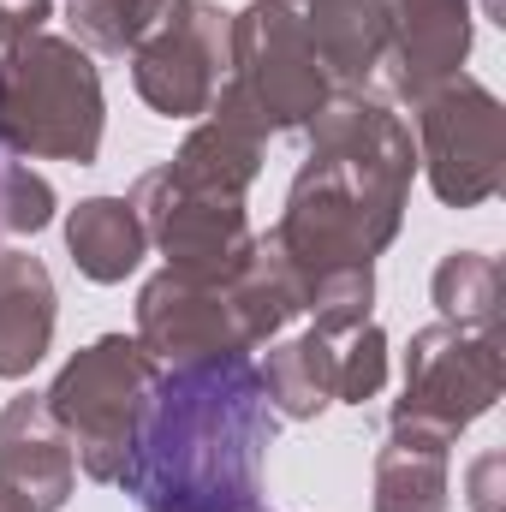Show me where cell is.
<instances>
[{"label": "cell", "mask_w": 506, "mask_h": 512, "mask_svg": "<svg viewBox=\"0 0 506 512\" xmlns=\"http://www.w3.org/2000/svg\"><path fill=\"white\" fill-rule=\"evenodd\" d=\"M292 6H304V0H292Z\"/></svg>", "instance_id": "4316f807"}, {"label": "cell", "mask_w": 506, "mask_h": 512, "mask_svg": "<svg viewBox=\"0 0 506 512\" xmlns=\"http://www.w3.org/2000/svg\"><path fill=\"white\" fill-rule=\"evenodd\" d=\"M429 298H435L441 322L471 328V334H495L501 328V262L483 251H447L435 262Z\"/></svg>", "instance_id": "ffe728a7"}, {"label": "cell", "mask_w": 506, "mask_h": 512, "mask_svg": "<svg viewBox=\"0 0 506 512\" xmlns=\"http://www.w3.org/2000/svg\"><path fill=\"white\" fill-rule=\"evenodd\" d=\"M0 512H36V507H30V501L12 489V483H0Z\"/></svg>", "instance_id": "484cf974"}, {"label": "cell", "mask_w": 506, "mask_h": 512, "mask_svg": "<svg viewBox=\"0 0 506 512\" xmlns=\"http://www.w3.org/2000/svg\"><path fill=\"white\" fill-rule=\"evenodd\" d=\"M262 149H268V137L239 131V126H227V120H209V114H203V126L179 143V155H173L161 173H167L179 191L245 197V191L256 185V173H262Z\"/></svg>", "instance_id": "2e32d148"}, {"label": "cell", "mask_w": 506, "mask_h": 512, "mask_svg": "<svg viewBox=\"0 0 506 512\" xmlns=\"http://www.w3.org/2000/svg\"><path fill=\"white\" fill-rule=\"evenodd\" d=\"M0 483H12L36 512H60L78 489V459L42 393H12L0 411Z\"/></svg>", "instance_id": "7c38bea8"}, {"label": "cell", "mask_w": 506, "mask_h": 512, "mask_svg": "<svg viewBox=\"0 0 506 512\" xmlns=\"http://www.w3.org/2000/svg\"><path fill=\"white\" fill-rule=\"evenodd\" d=\"M411 114H417V167L429 173V191L447 209H483L501 197L506 108L489 84L459 72L423 102H411Z\"/></svg>", "instance_id": "52a82bcc"}, {"label": "cell", "mask_w": 506, "mask_h": 512, "mask_svg": "<svg viewBox=\"0 0 506 512\" xmlns=\"http://www.w3.org/2000/svg\"><path fill=\"white\" fill-rule=\"evenodd\" d=\"M0 221L6 233H42L54 221V185L42 173H30L24 161L0 167Z\"/></svg>", "instance_id": "cb8c5ba5"}, {"label": "cell", "mask_w": 506, "mask_h": 512, "mask_svg": "<svg viewBox=\"0 0 506 512\" xmlns=\"http://www.w3.org/2000/svg\"><path fill=\"white\" fill-rule=\"evenodd\" d=\"M233 66V12L215 0H173V12L131 48V84L161 120H203Z\"/></svg>", "instance_id": "ba28073f"}, {"label": "cell", "mask_w": 506, "mask_h": 512, "mask_svg": "<svg viewBox=\"0 0 506 512\" xmlns=\"http://www.w3.org/2000/svg\"><path fill=\"white\" fill-rule=\"evenodd\" d=\"M304 274L292 268V256L274 245V233L268 239H256L251 256H245V268L227 280V304H233V316H239V334H245V346H268L298 310H304Z\"/></svg>", "instance_id": "e0dca14e"}, {"label": "cell", "mask_w": 506, "mask_h": 512, "mask_svg": "<svg viewBox=\"0 0 506 512\" xmlns=\"http://www.w3.org/2000/svg\"><path fill=\"white\" fill-rule=\"evenodd\" d=\"M102 131L108 102L90 48L48 30L0 48V143L18 161L90 167L102 155Z\"/></svg>", "instance_id": "3957f363"}, {"label": "cell", "mask_w": 506, "mask_h": 512, "mask_svg": "<svg viewBox=\"0 0 506 512\" xmlns=\"http://www.w3.org/2000/svg\"><path fill=\"white\" fill-rule=\"evenodd\" d=\"M54 274L42 256L0 251V382H24L54 346Z\"/></svg>", "instance_id": "5bb4252c"}, {"label": "cell", "mask_w": 506, "mask_h": 512, "mask_svg": "<svg viewBox=\"0 0 506 512\" xmlns=\"http://www.w3.org/2000/svg\"><path fill=\"white\" fill-rule=\"evenodd\" d=\"M167 12L173 0H66L72 42L90 54H131Z\"/></svg>", "instance_id": "44dd1931"}, {"label": "cell", "mask_w": 506, "mask_h": 512, "mask_svg": "<svg viewBox=\"0 0 506 512\" xmlns=\"http://www.w3.org/2000/svg\"><path fill=\"white\" fill-rule=\"evenodd\" d=\"M131 209H137L149 245L167 256V268H173V274H191V280L227 286V280L245 268V256H251V245H256L245 197L179 191L161 167H149V173L131 185Z\"/></svg>", "instance_id": "9c48e42d"}, {"label": "cell", "mask_w": 506, "mask_h": 512, "mask_svg": "<svg viewBox=\"0 0 506 512\" xmlns=\"http://www.w3.org/2000/svg\"><path fill=\"white\" fill-rule=\"evenodd\" d=\"M387 387V334L376 322L340 334V387H334V405H364Z\"/></svg>", "instance_id": "603a6c76"}, {"label": "cell", "mask_w": 506, "mask_h": 512, "mask_svg": "<svg viewBox=\"0 0 506 512\" xmlns=\"http://www.w3.org/2000/svg\"><path fill=\"white\" fill-rule=\"evenodd\" d=\"M304 30L322 54L334 90H376L387 42H393V0H304Z\"/></svg>", "instance_id": "4fadbf2b"}, {"label": "cell", "mask_w": 506, "mask_h": 512, "mask_svg": "<svg viewBox=\"0 0 506 512\" xmlns=\"http://www.w3.org/2000/svg\"><path fill=\"white\" fill-rule=\"evenodd\" d=\"M328 96L334 84L292 0H251L245 12H233V66L209 102V120L280 137L310 126Z\"/></svg>", "instance_id": "277c9868"}, {"label": "cell", "mask_w": 506, "mask_h": 512, "mask_svg": "<svg viewBox=\"0 0 506 512\" xmlns=\"http://www.w3.org/2000/svg\"><path fill=\"white\" fill-rule=\"evenodd\" d=\"M66 251H72L84 280L120 286L126 274H137V262L149 256V233H143L131 197H84L66 215Z\"/></svg>", "instance_id": "9a60e30c"}, {"label": "cell", "mask_w": 506, "mask_h": 512, "mask_svg": "<svg viewBox=\"0 0 506 512\" xmlns=\"http://www.w3.org/2000/svg\"><path fill=\"white\" fill-rule=\"evenodd\" d=\"M155 376H161V364L137 346V334H102L84 352H72L60 364L54 387L42 393L90 483H120L131 429L143 417V399H149Z\"/></svg>", "instance_id": "5b68a950"}, {"label": "cell", "mask_w": 506, "mask_h": 512, "mask_svg": "<svg viewBox=\"0 0 506 512\" xmlns=\"http://www.w3.org/2000/svg\"><path fill=\"white\" fill-rule=\"evenodd\" d=\"M274 405L251 352L161 370L131 429L120 489L143 512H274Z\"/></svg>", "instance_id": "6da1fadb"}, {"label": "cell", "mask_w": 506, "mask_h": 512, "mask_svg": "<svg viewBox=\"0 0 506 512\" xmlns=\"http://www.w3.org/2000/svg\"><path fill=\"white\" fill-rule=\"evenodd\" d=\"M447 447L423 429H387L376 453V512H447Z\"/></svg>", "instance_id": "d6986e66"}, {"label": "cell", "mask_w": 506, "mask_h": 512, "mask_svg": "<svg viewBox=\"0 0 506 512\" xmlns=\"http://www.w3.org/2000/svg\"><path fill=\"white\" fill-rule=\"evenodd\" d=\"M310 149L292 173L274 245L310 280L334 268H376L399 239L405 197L417 179V143L381 90H334L310 120Z\"/></svg>", "instance_id": "7a4b0ae2"}, {"label": "cell", "mask_w": 506, "mask_h": 512, "mask_svg": "<svg viewBox=\"0 0 506 512\" xmlns=\"http://www.w3.org/2000/svg\"><path fill=\"white\" fill-rule=\"evenodd\" d=\"M477 36V6L471 0H393V42L381 60V96L387 102H423L447 78L465 72Z\"/></svg>", "instance_id": "8fae6325"}, {"label": "cell", "mask_w": 506, "mask_h": 512, "mask_svg": "<svg viewBox=\"0 0 506 512\" xmlns=\"http://www.w3.org/2000/svg\"><path fill=\"white\" fill-rule=\"evenodd\" d=\"M304 310L316 316L310 328H316V334H328V340H340V334L364 328V322H370V310H376V268H334V274L310 280Z\"/></svg>", "instance_id": "7402d4cb"}, {"label": "cell", "mask_w": 506, "mask_h": 512, "mask_svg": "<svg viewBox=\"0 0 506 512\" xmlns=\"http://www.w3.org/2000/svg\"><path fill=\"white\" fill-rule=\"evenodd\" d=\"M495 477H501V453H483L471 471V507L477 512H501L495 507Z\"/></svg>", "instance_id": "d4e9b609"}, {"label": "cell", "mask_w": 506, "mask_h": 512, "mask_svg": "<svg viewBox=\"0 0 506 512\" xmlns=\"http://www.w3.org/2000/svg\"><path fill=\"white\" fill-rule=\"evenodd\" d=\"M506 387V340L471 334L453 322H429L405 346V393L393 405V429H423L435 441H459L477 417L495 411Z\"/></svg>", "instance_id": "8992f818"}, {"label": "cell", "mask_w": 506, "mask_h": 512, "mask_svg": "<svg viewBox=\"0 0 506 512\" xmlns=\"http://www.w3.org/2000/svg\"><path fill=\"white\" fill-rule=\"evenodd\" d=\"M137 346L173 370V364H203V358H233L251 352L239 334V316L227 304V286L191 280V274H149L137 292Z\"/></svg>", "instance_id": "30bf717a"}, {"label": "cell", "mask_w": 506, "mask_h": 512, "mask_svg": "<svg viewBox=\"0 0 506 512\" xmlns=\"http://www.w3.org/2000/svg\"><path fill=\"white\" fill-rule=\"evenodd\" d=\"M262 393L274 405V417H292V423H316L328 405H334V387H340V340L328 334H298L286 346H268V364H256Z\"/></svg>", "instance_id": "ac0fdd59"}]
</instances>
